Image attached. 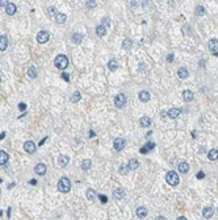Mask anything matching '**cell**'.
Listing matches in <instances>:
<instances>
[{
  "label": "cell",
  "instance_id": "cell-34",
  "mask_svg": "<svg viewBox=\"0 0 218 220\" xmlns=\"http://www.w3.org/2000/svg\"><path fill=\"white\" fill-rule=\"evenodd\" d=\"M91 160H83V162H82V169L83 170H88V169L91 167Z\"/></svg>",
  "mask_w": 218,
  "mask_h": 220
},
{
  "label": "cell",
  "instance_id": "cell-4",
  "mask_svg": "<svg viewBox=\"0 0 218 220\" xmlns=\"http://www.w3.org/2000/svg\"><path fill=\"white\" fill-rule=\"evenodd\" d=\"M125 104H126V96H125L124 94H120L114 98V106H116L117 108H122Z\"/></svg>",
  "mask_w": 218,
  "mask_h": 220
},
{
  "label": "cell",
  "instance_id": "cell-31",
  "mask_svg": "<svg viewBox=\"0 0 218 220\" xmlns=\"http://www.w3.org/2000/svg\"><path fill=\"white\" fill-rule=\"evenodd\" d=\"M80 99H82V95H80V92H79V91H75L74 94H72V96H71V102H74V103L79 102Z\"/></svg>",
  "mask_w": 218,
  "mask_h": 220
},
{
  "label": "cell",
  "instance_id": "cell-40",
  "mask_svg": "<svg viewBox=\"0 0 218 220\" xmlns=\"http://www.w3.org/2000/svg\"><path fill=\"white\" fill-rule=\"evenodd\" d=\"M99 199L101 200V203H107L108 202V198L105 195H99Z\"/></svg>",
  "mask_w": 218,
  "mask_h": 220
},
{
  "label": "cell",
  "instance_id": "cell-55",
  "mask_svg": "<svg viewBox=\"0 0 218 220\" xmlns=\"http://www.w3.org/2000/svg\"><path fill=\"white\" fill-rule=\"evenodd\" d=\"M217 212H218V207H217Z\"/></svg>",
  "mask_w": 218,
  "mask_h": 220
},
{
  "label": "cell",
  "instance_id": "cell-28",
  "mask_svg": "<svg viewBox=\"0 0 218 220\" xmlns=\"http://www.w3.org/2000/svg\"><path fill=\"white\" fill-rule=\"evenodd\" d=\"M117 67H118V63H117L116 59H111L108 62V69L111 70V71H116Z\"/></svg>",
  "mask_w": 218,
  "mask_h": 220
},
{
  "label": "cell",
  "instance_id": "cell-48",
  "mask_svg": "<svg viewBox=\"0 0 218 220\" xmlns=\"http://www.w3.org/2000/svg\"><path fill=\"white\" fill-rule=\"evenodd\" d=\"M29 183H30V185H37V181H36V179H30V182H29Z\"/></svg>",
  "mask_w": 218,
  "mask_h": 220
},
{
  "label": "cell",
  "instance_id": "cell-13",
  "mask_svg": "<svg viewBox=\"0 0 218 220\" xmlns=\"http://www.w3.org/2000/svg\"><path fill=\"white\" fill-rule=\"evenodd\" d=\"M16 11H17V7L14 6L13 3H8V4H7V7H6V12H7V15L12 16V15L16 13Z\"/></svg>",
  "mask_w": 218,
  "mask_h": 220
},
{
  "label": "cell",
  "instance_id": "cell-29",
  "mask_svg": "<svg viewBox=\"0 0 218 220\" xmlns=\"http://www.w3.org/2000/svg\"><path fill=\"white\" fill-rule=\"evenodd\" d=\"M82 41H83V35H80V33H74L72 35V42L74 44H82Z\"/></svg>",
  "mask_w": 218,
  "mask_h": 220
},
{
  "label": "cell",
  "instance_id": "cell-1",
  "mask_svg": "<svg viewBox=\"0 0 218 220\" xmlns=\"http://www.w3.org/2000/svg\"><path fill=\"white\" fill-rule=\"evenodd\" d=\"M54 65L57 66V69L65 70L66 67L68 66V59H67V57H66V55H63V54L57 55V58L54 59Z\"/></svg>",
  "mask_w": 218,
  "mask_h": 220
},
{
  "label": "cell",
  "instance_id": "cell-50",
  "mask_svg": "<svg viewBox=\"0 0 218 220\" xmlns=\"http://www.w3.org/2000/svg\"><path fill=\"white\" fill-rule=\"evenodd\" d=\"M177 220H187V217H184V216H179V217H177Z\"/></svg>",
  "mask_w": 218,
  "mask_h": 220
},
{
  "label": "cell",
  "instance_id": "cell-32",
  "mask_svg": "<svg viewBox=\"0 0 218 220\" xmlns=\"http://www.w3.org/2000/svg\"><path fill=\"white\" fill-rule=\"evenodd\" d=\"M131 45H133V42H131L130 38H125L124 42H122V48L126 49V50H128V49H130V48H131Z\"/></svg>",
  "mask_w": 218,
  "mask_h": 220
},
{
  "label": "cell",
  "instance_id": "cell-26",
  "mask_svg": "<svg viewBox=\"0 0 218 220\" xmlns=\"http://www.w3.org/2000/svg\"><path fill=\"white\" fill-rule=\"evenodd\" d=\"M208 157H209L210 161H217L218 160V150L217 149H212V150H209Z\"/></svg>",
  "mask_w": 218,
  "mask_h": 220
},
{
  "label": "cell",
  "instance_id": "cell-53",
  "mask_svg": "<svg viewBox=\"0 0 218 220\" xmlns=\"http://www.w3.org/2000/svg\"><path fill=\"white\" fill-rule=\"evenodd\" d=\"M1 215H3V211H0V216H1Z\"/></svg>",
  "mask_w": 218,
  "mask_h": 220
},
{
  "label": "cell",
  "instance_id": "cell-52",
  "mask_svg": "<svg viewBox=\"0 0 218 220\" xmlns=\"http://www.w3.org/2000/svg\"><path fill=\"white\" fill-rule=\"evenodd\" d=\"M45 140H47V137H45L43 140H41V143H40V145H43V143H45Z\"/></svg>",
  "mask_w": 218,
  "mask_h": 220
},
{
  "label": "cell",
  "instance_id": "cell-23",
  "mask_svg": "<svg viewBox=\"0 0 218 220\" xmlns=\"http://www.w3.org/2000/svg\"><path fill=\"white\" fill-rule=\"evenodd\" d=\"M139 166V162L137 160H130L128 163V169H129V172H133V170H137Z\"/></svg>",
  "mask_w": 218,
  "mask_h": 220
},
{
  "label": "cell",
  "instance_id": "cell-41",
  "mask_svg": "<svg viewBox=\"0 0 218 220\" xmlns=\"http://www.w3.org/2000/svg\"><path fill=\"white\" fill-rule=\"evenodd\" d=\"M19 109H20V111H25V109H26V104L25 103H20V104H19Z\"/></svg>",
  "mask_w": 218,
  "mask_h": 220
},
{
  "label": "cell",
  "instance_id": "cell-7",
  "mask_svg": "<svg viewBox=\"0 0 218 220\" xmlns=\"http://www.w3.org/2000/svg\"><path fill=\"white\" fill-rule=\"evenodd\" d=\"M208 46H209V50L214 54V53L218 52V40L217 38H212V40L209 41V44H208Z\"/></svg>",
  "mask_w": 218,
  "mask_h": 220
},
{
  "label": "cell",
  "instance_id": "cell-6",
  "mask_svg": "<svg viewBox=\"0 0 218 220\" xmlns=\"http://www.w3.org/2000/svg\"><path fill=\"white\" fill-rule=\"evenodd\" d=\"M24 150H25L26 153H29V154L34 153V152H36V145H34L33 141H26V143L24 144Z\"/></svg>",
  "mask_w": 218,
  "mask_h": 220
},
{
  "label": "cell",
  "instance_id": "cell-42",
  "mask_svg": "<svg viewBox=\"0 0 218 220\" xmlns=\"http://www.w3.org/2000/svg\"><path fill=\"white\" fill-rule=\"evenodd\" d=\"M205 177V174H204V172H200V173H197V179H202V178Z\"/></svg>",
  "mask_w": 218,
  "mask_h": 220
},
{
  "label": "cell",
  "instance_id": "cell-51",
  "mask_svg": "<svg viewBox=\"0 0 218 220\" xmlns=\"http://www.w3.org/2000/svg\"><path fill=\"white\" fill-rule=\"evenodd\" d=\"M160 116H162V117H164V116H167V112H164V111H163V112H162V113H160Z\"/></svg>",
  "mask_w": 218,
  "mask_h": 220
},
{
  "label": "cell",
  "instance_id": "cell-24",
  "mask_svg": "<svg viewBox=\"0 0 218 220\" xmlns=\"http://www.w3.org/2000/svg\"><path fill=\"white\" fill-rule=\"evenodd\" d=\"M138 96H139V100H141V102H143V103H146V102H149V100H150V94H149L147 91H141Z\"/></svg>",
  "mask_w": 218,
  "mask_h": 220
},
{
  "label": "cell",
  "instance_id": "cell-12",
  "mask_svg": "<svg viewBox=\"0 0 218 220\" xmlns=\"http://www.w3.org/2000/svg\"><path fill=\"white\" fill-rule=\"evenodd\" d=\"M58 165L61 166V167H65V166L68 165V162H70V158L67 157V156H59V158H58Z\"/></svg>",
  "mask_w": 218,
  "mask_h": 220
},
{
  "label": "cell",
  "instance_id": "cell-15",
  "mask_svg": "<svg viewBox=\"0 0 218 220\" xmlns=\"http://www.w3.org/2000/svg\"><path fill=\"white\" fill-rule=\"evenodd\" d=\"M213 214H214V210H213L212 207H205V208L202 210V216H204L205 219H210V217L213 216Z\"/></svg>",
  "mask_w": 218,
  "mask_h": 220
},
{
  "label": "cell",
  "instance_id": "cell-19",
  "mask_svg": "<svg viewBox=\"0 0 218 220\" xmlns=\"http://www.w3.org/2000/svg\"><path fill=\"white\" fill-rule=\"evenodd\" d=\"M85 196H87V199H88V200L94 202V200L96 199L97 194H96V191H95L94 189H88V190H87V194H85Z\"/></svg>",
  "mask_w": 218,
  "mask_h": 220
},
{
  "label": "cell",
  "instance_id": "cell-54",
  "mask_svg": "<svg viewBox=\"0 0 218 220\" xmlns=\"http://www.w3.org/2000/svg\"><path fill=\"white\" fill-rule=\"evenodd\" d=\"M1 182H3V181H1V178H0V183H1Z\"/></svg>",
  "mask_w": 218,
  "mask_h": 220
},
{
  "label": "cell",
  "instance_id": "cell-14",
  "mask_svg": "<svg viewBox=\"0 0 218 220\" xmlns=\"http://www.w3.org/2000/svg\"><path fill=\"white\" fill-rule=\"evenodd\" d=\"M34 172L37 173L38 175H43L46 173V165H43V163H38V165H36Z\"/></svg>",
  "mask_w": 218,
  "mask_h": 220
},
{
  "label": "cell",
  "instance_id": "cell-45",
  "mask_svg": "<svg viewBox=\"0 0 218 220\" xmlns=\"http://www.w3.org/2000/svg\"><path fill=\"white\" fill-rule=\"evenodd\" d=\"M9 1H6V0H0V6H6L7 7V4H8Z\"/></svg>",
  "mask_w": 218,
  "mask_h": 220
},
{
  "label": "cell",
  "instance_id": "cell-8",
  "mask_svg": "<svg viewBox=\"0 0 218 220\" xmlns=\"http://www.w3.org/2000/svg\"><path fill=\"white\" fill-rule=\"evenodd\" d=\"M154 148H155V144L151 143V141H149V143H146L141 149H139V152H141L142 154H146L149 150H153Z\"/></svg>",
  "mask_w": 218,
  "mask_h": 220
},
{
  "label": "cell",
  "instance_id": "cell-30",
  "mask_svg": "<svg viewBox=\"0 0 218 220\" xmlns=\"http://www.w3.org/2000/svg\"><path fill=\"white\" fill-rule=\"evenodd\" d=\"M96 35L100 36V37H104V36L107 35V28H105V26H102V25H99L96 28Z\"/></svg>",
  "mask_w": 218,
  "mask_h": 220
},
{
  "label": "cell",
  "instance_id": "cell-17",
  "mask_svg": "<svg viewBox=\"0 0 218 220\" xmlns=\"http://www.w3.org/2000/svg\"><path fill=\"white\" fill-rule=\"evenodd\" d=\"M124 195H125L124 189H116V190L113 191V198H114L116 200L122 199V198H124Z\"/></svg>",
  "mask_w": 218,
  "mask_h": 220
},
{
  "label": "cell",
  "instance_id": "cell-11",
  "mask_svg": "<svg viewBox=\"0 0 218 220\" xmlns=\"http://www.w3.org/2000/svg\"><path fill=\"white\" fill-rule=\"evenodd\" d=\"M135 214L139 219H144V217L147 216L149 212H147V208H146V207H138V208L135 210Z\"/></svg>",
  "mask_w": 218,
  "mask_h": 220
},
{
  "label": "cell",
  "instance_id": "cell-5",
  "mask_svg": "<svg viewBox=\"0 0 218 220\" xmlns=\"http://www.w3.org/2000/svg\"><path fill=\"white\" fill-rule=\"evenodd\" d=\"M49 38H50V36H49L47 32H45V30L38 32V35H37V41H38L40 44H45V42H47Z\"/></svg>",
  "mask_w": 218,
  "mask_h": 220
},
{
  "label": "cell",
  "instance_id": "cell-25",
  "mask_svg": "<svg viewBox=\"0 0 218 220\" xmlns=\"http://www.w3.org/2000/svg\"><path fill=\"white\" fill-rule=\"evenodd\" d=\"M7 46H8V40H7L6 36H0V50L3 52L6 50Z\"/></svg>",
  "mask_w": 218,
  "mask_h": 220
},
{
  "label": "cell",
  "instance_id": "cell-46",
  "mask_svg": "<svg viewBox=\"0 0 218 220\" xmlns=\"http://www.w3.org/2000/svg\"><path fill=\"white\" fill-rule=\"evenodd\" d=\"M6 134H7L6 132H1V133H0V140H3V138L6 137Z\"/></svg>",
  "mask_w": 218,
  "mask_h": 220
},
{
  "label": "cell",
  "instance_id": "cell-9",
  "mask_svg": "<svg viewBox=\"0 0 218 220\" xmlns=\"http://www.w3.org/2000/svg\"><path fill=\"white\" fill-rule=\"evenodd\" d=\"M181 115V109L179 108H171L167 111V116L170 117V119H176V117H179Z\"/></svg>",
  "mask_w": 218,
  "mask_h": 220
},
{
  "label": "cell",
  "instance_id": "cell-38",
  "mask_svg": "<svg viewBox=\"0 0 218 220\" xmlns=\"http://www.w3.org/2000/svg\"><path fill=\"white\" fill-rule=\"evenodd\" d=\"M96 6H97V1H95V0H89V1H87V4H85L87 8H95Z\"/></svg>",
  "mask_w": 218,
  "mask_h": 220
},
{
  "label": "cell",
  "instance_id": "cell-3",
  "mask_svg": "<svg viewBox=\"0 0 218 220\" xmlns=\"http://www.w3.org/2000/svg\"><path fill=\"white\" fill-rule=\"evenodd\" d=\"M166 182L170 186H177L179 185V175L176 174L175 172H168L167 175H166Z\"/></svg>",
  "mask_w": 218,
  "mask_h": 220
},
{
  "label": "cell",
  "instance_id": "cell-37",
  "mask_svg": "<svg viewBox=\"0 0 218 220\" xmlns=\"http://www.w3.org/2000/svg\"><path fill=\"white\" fill-rule=\"evenodd\" d=\"M128 172H129V169H128V166H126V165H121V166H120V173H121L122 175H126V174H128Z\"/></svg>",
  "mask_w": 218,
  "mask_h": 220
},
{
  "label": "cell",
  "instance_id": "cell-35",
  "mask_svg": "<svg viewBox=\"0 0 218 220\" xmlns=\"http://www.w3.org/2000/svg\"><path fill=\"white\" fill-rule=\"evenodd\" d=\"M205 12L206 11H205V8L202 6H198L197 8H196V15H197V16H204Z\"/></svg>",
  "mask_w": 218,
  "mask_h": 220
},
{
  "label": "cell",
  "instance_id": "cell-16",
  "mask_svg": "<svg viewBox=\"0 0 218 220\" xmlns=\"http://www.w3.org/2000/svg\"><path fill=\"white\" fill-rule=\"evenodd\" d=\"M139 124H141V127H143V128H147V127L151 125V119L149 116H143V117H141Z\"/></svg>",
  "mask_w": 218,
  "mask_h": 220
},
{
  "label": "cell",
  "instance_id": "cell-44",
  "mask_svg": "<svg viewBox=\"0 0 218 220\" xmlns=\"http://www.w3.org/2000/svg\"><path fill=\"white\" fill-rule=\"evenodd\" d=\"M173 61V54H168L167 55V62H172Z\"/></svg>",
  "mask_w": 218,
  "mask_h": 220
},
{
  "label": "cell",
  "instance_id": "cell-39",
  "mask_svg": "<svg viewBox=\"0 0 218 220\" xmlns=\"http://www.w3.org/2000/svg\"><path fill=\"white\" fill-rule=\"evenodd\" d=\"M47 12H49V16H53V15L55 13V8H54V7H50V8H47Z\"/></svg>",
  "mask_w": 218,
  "mask_h": 220
},
{
  "label": "cell",
  "instance_id": "cell-36",
  "mask_svg": "<svg viewBox=\"0 0 218 220\" xmlns=\"http://www.w3.org/2000/svg\"><path fill=\"white\" fill-rule=\"evenodd\" d=\"M101 25H102V26H109V25H111V19L108 17V16L102 17V20H101Z\"/></svg>",
  "mask_w": 218,
  "mask_h": 220
},
{
  "label": "cell",
  "instance_id": "cell-2",
  "mask_svg": "<svg viewBox=\"0 0 218 220\" xmlns=\"http://www.w3.org/2000/svg\"><path fill=\"white\" fill-rule=\"evenodd\" d=\"M58 190H59L61 192H68L71 190V182L68 178L63 177L59 179V182H58Z\"/></svg>",
  "mask_w": 218,
  "mask_h": 220
},
{
  "label": "cell",
  "instance_id": "cell-27",
  "mask_svg": "<svg viewBox=\"0 0 218 220\" xmlns=\"http://www.w3.org/2000/svg\"><path fill=\"white\" fill-rule=\"evenodd\" d=\"M66 19H67V16H66L65 13H57L55 15V21H57V24H65Z\"/></svg>",
  "mask_w": 218,
  "mask_h": 220
},
{
  "label": "cell",
  "instance_id": "cell-22",
  "mask_svg": "<svg viewBox=\"0 0 218 220\" xmlns=\"http://www.w3.org/2000/svg\"><path fill=\"white\" fill-rule=\"evenodd\" d=\"M188 170H189V165H188L187 162H180L179 163V172L181 173V174H185V173H188Z\"/></svg>",
  "mask_w": 218,
  "mask_h": 220
},
{
  "label": "cell",
  "instance_id": "cell-21",
  "mask_svg": "<svg viewBox=\"0 0 218 220\" xmlns=\"http://www.w3.org/2000/svg\"><path fill=\"white\" fill-rule=\"evenodd\" d=\"M183 99H184L185 102H192L193 100V92L190 91V90H185V91H183Z\"/></svg>",
  "mask_w": 218,
  "mask_h": 220
},
{
  "label": "cell",
  "instance_id": "cell-49",
  "mask_svg": "<svg viewBox=\"0 0 218 220\" xmlns=\"http://www.w3.org/2000/svg\"><path fill=\"white\" fill-rule=\"evenodd\" d=\"M89 137H95V132L94 131H89Z\"/></svg>",
  "mask_w": 218,
  "mask_h": 220
},
{
  "label": "cell",
  "instance_id": "cell-43",
  "mask_svg": "<svg viewBox=\"0 0 218 220\" xmlns=\"http://www.w3.org/2000/svg\"><path fill=\"white\" fill-rule=\"evenodd\" d=\"M61 77H62L65 80H67V82L70 80V78H68V74H66V73H62V75H61Z\"/></svg>",
  "mask_w": 218,
  "mask_h": 220
},
{
  "label": "cell",
  "instance_id": "cell-47",
  "mask_svg": "<svg viewBox=\"0 0 218 220\" xmlns=\"http://www.w3.org/2000/svg\"><path fill=\"white\" fill-rule=\"evenodd\" d=\"M155 220H167V219H166L164 216H158V217H156Z\"/></svg>",
  "mask_w": 218,
  "mask_h": 220
},
{
  "label": "cell",
  "instance_id": "cell-18",
  "mask_svg": "<svg viewBox=\"0 0 218 220\" xmlns=\"http://www.w3.org/2000/svg\"><path fill=\"white\" fill-rule=\"evenodd\" d=\"M188 75H189V73H188L187 67H180V69L177 70V77L181 78V79H185Z\"/></svg>",
  "mask_w": 218,
  "mask_h": 220
},
{
  "label": "cell",
  "instance_id": "cell-20",
  "mask_svg": "<svg viewBox=\"0 0 218 220\" xmlns=\"http://www.w3.org/2000/svg\"><path fill=\"white\" fill-rule=\"evenodd\" d=\"M9 160L8 153H6L4 150H0V165H6Z\"/></svg>",
  "mask_w": 218,
  "mask_h": 220
},
{
  "label": "cell",
  "instance_id": "cell-10",
  "mask_svg": "<svg viewBox=\"0 0 218 220\" xmlns=\"http://www.w3.org/2000/svg\"><path fill=\"white\" fill-rule=\"evenodd\" d=\"M125 140L124 138H116L114 140V143H113V146H114V149L116 150H122V149L125 148Z\"/></svg>",
  "mask_w": 218,
  "mask_h": 220
},
{
  "label": "cell",
  "instance_id": "cell-33",
  "mask_svg": "<svg viewBox=\"0 0 218 220\" xmlns=\"http://www.w3.org/2000/svg\"><path fill=\"white\" fill-rule=\"evenodd\" d=\"M28 75L30 78H36V77H37V70H36V67H34V66H30V67L28 69Z\"/></svg>",
  "mask_w": 218,
  "mask_h": 220
}]
</instances>
